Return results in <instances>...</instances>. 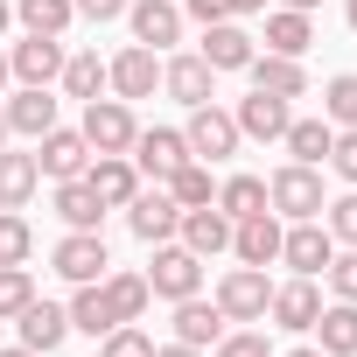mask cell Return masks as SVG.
Returning <instances> with one entry per match:
<instances>
[{"mask_svg": "<svg viewBox=\"0 0 357 357\" xmlns=\"http://www.w3.org/2000/svg\"><path fill=\"white\" fill-rule=\"evenodd\" d=\"M308 43H315V22H308V15L266 8V50H273V56H308Z\"/></svg>", "mask_w": 357, "mask_h": 357, "instance_id": "29", "label": "cell"}, {"mask_svg": "<svg viewBox=\"0 0 357 357\" xmlns=\"http://www.w3.org/2000/svg\"><path fill=\"white\" fill-rule=\"evenodd\" d=\"M322 280H329V294H336V301H357V245H343V252L322 266Z\"/></svg>", "mask_w": 357, "mask_h": 357, "instance_id": "41", "label": "cell"}, {"mask_svg": "<svg viewBox=\"0 0 357 357\" xmlns=\"http://www.w3.org/2000/svg\"><path fill=\"white\" fill-rule=\"evenodd\" d=\"M15 84V70H8V50H0V91H8Z\"/></svg>", "mask_w": 357, "mask_h": 357, "instance_id": "50", "label": "cell"}, {"mask_svg": "<svg viewBox=\"0 0 357 357\" xmlns=\"http://www.w3.org/2000/svg\"><path fill=\"white\" fill-rule=\"evenodd\" d=\"M245 77H252V91H273V98H308V63H301V56H273V50H259V56L245 63Z\"/></svg>", "mask_w": 357, "mask_h": 357, "instance_id": "22", "label": "cell"}, {"mask_svg": "<svg viewBox=\"0 0 357 357\" xmlns=\"http://www.w3.org/2000/svg\"><path fill=\"white\" fill-rule=\"evenodd\" d=\"M231 119H238V133H245V140H280V133H287V119H294V98L252 91V98H238V105H231Z\"/></svg>", "mask_w": 357, "mask_h": 357, "instance_id": "23", "label": "cell"}, {"mask_svg": "<svg viewBox=\"0 0 357 357\" xmlns=\"http://www.w3.org/2000/svg\"><path fill=\"white\" fill-rule=\"evenodd\" d=\"M280 218L273 211H259V218H238L231 225V259L238 266H280Z\"/></svg>", "mask_w": 357, "mask_h": 357, "instance_id": "17", "label": "cell"}, {"mask_svg": "<svg viewBox=\"0 0 357 357\" xmlns=\"http://www.w3.org/2000/svg\"><path fill=\"white\" fill-rule=\"evenodd\" d=\"M36 168L50 175V183H77V175L91 168V140H84L77 126H63V119H56V126L36 140Z\"/></svg>", "mask_w": 357, "mask_h": 357, "instance_id": "9", "label": "cell"}, {"mask_svg": "<svg viewBox=\"0 0 357 357\" xmlns=\"http://www.w3.org/2000/svg\"><path fill=\"white\" fill-rule=\"evenodd\" d=\"M15 29V0H0V36H8Z\"/></svg>", "mask_w": 357, "mask_h": 357, "instance_id": "48", "label": "cell"}, {"mask_svg": "<svg viewBox=\"0 0 357 357\" xmlns=\"http://www.w3.org/2000/svg\"><path fill=\"white\" fill-rule=\"evenodd\" d=\"M0 357H36V350H22V343H15V350H0Z\"/></svg>", "mask_w": 357, "mask_h": 357, "instance_id": "54", "label": "cell"}, {"mask_svg": "<svg viewBox=\"0 0 357 357\" xmlns=\"http://www.w3.org/2000/svg\"><path fill=\"white\" fill-rule=\"evenodd\" d=\"M77 133L91 140V154H126V147H133V133H140V119H133V105H126V98H112V91H105V98H91V105H84Z\"/></svg>", "mask_w": 357, "mask_h": 357, "instance_id": "6", "label": "cell"}, {"mask_svg": "<svg viewBox=\"0 0 357 357\" xmlns=\"http://www.w3.org/2000/svg\"><path fill=\"white\" fill-rule=\"evenodd\" d=\"M329 140H336V126L315 112V119H287V133H280V147H287V161H301V168H322L329 161Z\"/></svg>", "mask_w": 357, "mask_h": 357, "instance_id": "28", "label": "cell"}, {"mask_svg": "<svg viewBox=\"0 0 357 357\" xmlns=\"http://www.w3.org/2000/svg\"><path fill=\"white\" fill-rule=\"evenodd\" d=\"M329 168L357 190V126H336V140H329Z\"/></svg>", "mask_w": 357, "mask_h": 357, "instance_id": "43", "label": "cell"}, {"mask_svg": "<svg viewBox=\"0 0 357 357\" xmlns=\"http://www.w3.org/2000/svg\"><path fill=\"white\" fill-rule=\"evenodd\" d=\"M154 357H211V350H190V343H154Z\"/></svg>", "mask_w": 357, "mask_h": 357, "instance_id": "46", "label": "cell"}, {"mask_svg": "<svg viewBox=\"0 0 357 357\" xmlns=\"http://www.w3.org/2000/svg\"><path fill=\"white\" fill-rule=\"evenodd\" d=\"M315 350H322V357H357V301H322V315H315Z\"/></svg>", "mask_w": 357, "mask_h": 357, "instance_id": "27", "label": "cell"}, {"mask_svg": "<svg viewBox=\"0 0 357 357\" xmlns=\"http://www.w3.org/2000/svg\"><path fill=\"white\" fill-rule=\"evenodd\" d=\"M8 140H15V133H8V112H0V147H8Z\"/></svg>", "mask_w": 357, "mask_h": 357, "instance_id": "53", "label": "cell"}, {"mask_svg": "<svg viewBox=\"0 0 357 357\" xmlns=\"http://www.w3.org/2000/svg\"><path fill=\"white\" fill-rule=\"evenodd\" d=\"M105 294H112V315H119V322H140L147 301H154L147 273H105Z\"/></svg>", "mask_w": 357, "mask_h": 357, "instance_id": "35", "label": "cell"}, {"mask_svg": "<svg viewBox=\"0 0 357 357\" xmlns=\"http://www.w3.org/2000/svg\"><path fill=\"white\" fill-rule=\"evenodd\" d=\"M287 357H322V350H315V343H301V350H287Z\"/></svg>", "mask_w": 357, "mask_h": 357, "instance_id": "52", "label": "cell"}, {"mask_svg": "<svg viewBox=\"0 0 357 357\" xmlns=\"http://www.w3.org/2000/svg\"><path fill=\"white\" fill-rule=\"evenodd\" d=\"M315 315H322V287H315L308 273L280 280V287H273V301H266V322H273V329H287V336H308V329H315Z\"/></svg>", "mask_w": 357, "mask_h": 357, "instance_id": "10", "label": "cell"}, {"mask_svg": "<svg viewBox=\"0 0 357 357\" xmlns=\"http://www.w3.org/2000/svg\"><path fill=\"white\" fill-rule=\"evenodd\" d=\"M168 308H175V343H190V350H218V336L231 329V322H225V308H218V301H204V294L168 301Z\"/></svg>", "mask_w": 357, "mask_h": 357, "instance_id": "20", "label": "cell"}, {"mask_svg": "<svg viewBox=\"0 0 357 357\" xmlns=\"http://www.w3.org/2000/svg\"><path fill=\"white\" fill-rule=\"evenodd\" d=\"M63 98H77V105H91V98H105V56L98 50H77V56H63Z\"/></svg>", "mask_w": 357, "mask_h": 357, "instance_id": "30", "label": "cell"}, {"mask_svg": "<svg viewBox=\"0 0 357 357\" xmlns=\"http://www.w3.org/2000/svg\"><path fill=\"white\" fill-rule=\"evenodd\" d=\"M183 140H190V154H197V161H211V168H218V161H231V154L245 147L238 119H231L218 98H211V105H190V126H183Z\"/></svg>", "mask_w": 357, "mask_h": 357, "instance_id": "2", "label": "cell"}, {"mask_svg": "<svg viewBox=\"0 0 357 357\" xmlns=\"http://www.w3.org/2000/svg\"><path fill=\"white\" fill-rule=\"evenodd\" d=\"M15 22L29 36H63L77 22V8H70V0H15Z\"/></svg>", "mask_w": 357, "mask_h": 357, "instance_id": "34", "label": "cell"}, {"mask_svg": "<svg viewBox=\"0 0 357 357\" xmlns=\"http://www.w3.org/2000/svg\"><path fill=\"white\" fill-rule=\"evenodd\" d=\"M147 287H154V301H190V294H204V259L183 238H168V245H154Z\"/></svg>", "mask_w": 357, "mask_h": 357, "instance_id": "4", "label": "cell"}, {"mask_svg": "<svg viewBox=\"0 0 357 357\" xmlns=\"http://www.w3.org/2000/svg\"><path fill=\"white\" fill-rule=\"evenodd\" d=\"M98 357H154V336L140 322H119L112 336H98Z\"/></svg>", "mask_w": 357, "mask_h": 357, "instance_id": "39", "label": "cell"}, {"mask_svg": "<svg viewBox=\"0 0 357 357\" xmlns=\"http://www.w3.org/2000/svg\"><path fill=\"white\" fill-rule=\"evenodd\" d=\"M126 161L140 168V183H168V175L190 161V140H183V126H140Z\"/></svg>", "mask_w": 357, "mask_h": 357, "instance_id": "5", "label": "cell"}, {"mask_svg": "<svg viewBox=\"0 0 357 357\" xmlns=\"http://www.w3.org/2000/svg\"><path fill=\"white\" fill-rule=\"evenodd\" d=\"M280 8H294V15H315V8H322V0H280Z\"/></svg>", "mask_w": 357, "mask_h": 357, "instance_id": "49", "label": "cell"}, {"mask_svg": "<svg viewBox=\"0 0 357 357\" xmlns=\"http://www.w3.org/2000/svg\"><path fill=\"white\" fill-rule=\"evenodd\" d=\"M0 112H8V133H15V140H43V133L56 126V98H50V84H22L15 98H0Z\"/></svg>", "mask_w": 357, "mask_h": 357, "instance_id": "18", "label": "cell"}, {"mask_svg": "<svg viewBox=\"0 0 357 357\" xmlns=\"http://www.w3.org/2000/svg\"><path fill=\"white\" fill-rule=\"evenodd\" d=\"M15 329H22V350H36V357H50V350H63V336H70V308H56V301H29L22 315H15Z\"/></svg>", "mask_w": 357, "mask_h": 357, "instance_id": "19", "label": "cell"}, {"mask_svg": "<svg viewBox=\"0 0 357 357\" xmlns=\"http://www.w3.org/2000/svg\"><path fill=\"white\" fill-rule=\"evenodd\" d=\"M322 225H329L336 245H357V190H343L336 204H322Z\"/></svg>", "mask_w": 357, "mask_h": 357, "instance_id": "40", "label": "cell"}, {"mask_svg": "<svg viewBox=\"0 0 357 357\" xmlns=\"http://www.w3.org/2000/svg\"><path fill=\"white\" fill-rule=\"evenodd\" d=\"M211 357H273V343H266V329H225Z\"/></svg>", "mask_w": 357, "mask_h": 357, "instance_id": "42", "label": "cell"}, {"mask_svg": "<svg viewBox=\"0 0 357 357\" xmlns=\"http://www.w3.org/2000/svg\"><path fill=\"white\" fill-rule=\"evenodd\" d=\"M70 8H77L84 22H119V15L133 8V0H70Z\"/></svg>", "mask_w": 357, "mask_h": 357, "instance_id": "45", "label": "cell"}, {"mask_svg": "<svg viewBox=\"0 0 357 357\" xmlns=\"http://www.w3.org/2000/svg\"><path fill=\"white\" fill-rule=\"evenodd\" d=\"M161 91H168L175 105H183V112H190V105H211V98H218V70H211L197 50H183V56H161Z\"/></svg>", "mask_w": 357, "mask_h": 357, "instance_id": "11", "label": "cell"}, {"mask_svg": "<svg viewBox=\"0 0 357 357\" xmlns=\"http://www.w3.org/2000/svg\"><path fill=\"white\" fill-rule=\"evenodd\" d=\"M161 190H168L175 204H183V211H197V204H218V183H211V161H197V154H190L183 168H175V175H168Z\"/></svg>", "mask_w": 357, "mask_h": 357, "instance_id": "33", "label": "cell"}, {"mask_svg": "<svg viewBox=\"0 0 357 357\" xmlns=\"http://www.w3.org/2000/svg\"><path fill=\"white\" fill-rule=\"evenodd\" d=\"M70 329H77V336H112V329H119L105 280H77V294H70Z\"/></svg>", "mask_w": 357, "mask_h": 357, "instance_id": "26", "label": "cell"}, {"mask_svg": "<svg viewBox=\"0 0 357 357\" xmlns=\"http://www.w3.org/2000/svg\"><path fill=\"white\" fill-rule=\"evenodd\" d=\"M29 252H36V225L22 211H0V266H29Z\"/></svg>", "mask_w": 357, "mask_h": 357, "instance_id": "37", "label": "cell"}, {"mask_svg": "<svg viewBox=\"0 0 357 357\" xmlns=\"http://www.w3.org/2000/svg\"><path fill=\"white\" fill-rule=\"evenodd\" d=\"M175 238H183L197 259H218V252H231V218H225L218 204H197V211H183Z\"/></svg>", "mask_w": 357, "mask_h": 357, "instance_id": "21", "label": "cell"}, {"mask_svg": "<svg viewBox=\"0 0 357 357\" xmlns=\"http://www.w3.org/2000/svg\"><path fill=\"white\" fill-rule=\"evenodd\" d=\"M231 15L245 22V15H266V0H231Z\"/></svg>", "mask_w": 357, "mask_h": 357, "instance_id": "47", "label": "cell"}, {"mask_svg": "<svg viewBox=\"0 0 357 357\" xmlns=\"http://www.w3.org/2000/svg\"><path fill=\"white\" fill-rule=\"evenodd\" d=\"M211 301L225 308V322H266L273 280H266V266H225V273H218V294H211Z\"/></svg>", "mask_w": 357, "mask_h": 357, "instance_id": "3", "label": "cell"}, {"mask_svg": "<svg viewBox=\"0 0 357 357\" xmlns=\"http://www.w3.org/2000/svg\"><path fill=\"white\" fill-rule=\"evenodd\" d=\"M126 29H133V43H147L154 56L175 50V43H183V0H133V8H126Z\"/></svg>", "mask_w": 357, "mask_h": 357, "instance_id": "13", "label": "cell"}, {"mask_svg": "<svg viewBox=\"0 0 357 357\" xmlns=\"http://www.w3.org/2000/svg\"><path fill=\"white\" fill-rule=\"evenodd\" d=\"M343 22H350V29H357V0H343Z\"/></svg>", "mask_w": 357, "mask_h": 357, "instance_id": "51", "label": "cell"}, {"mask_svg": "<svg viewBox=\"0 0 357 357\" xmlns=\"http://www.w3.org/2000/svg\"><path fill=\"white\" fill-rule=\"evenodd\" d=\"M56 218H63L70 231H98L105 204H98V190L84 183V175H77V183H56Z\"/></svg>", "mask_w": 357, "mask_h": 357, "instance_id": "32", "label": "cell"}, {"mask_svg": "<svg viewBox=\"0 0 357 357\" xmlns=\"http://www.w3.org/2000/svg\"><path fill=\"white\" fill-rule=\"evenodd\" d=\"M197 56L225 77V70H245V63L259 56V43H252V29H245V22H211V29H204V43H197Z\"/></svg>", "mask_w": 357, "mask_h": 357, "instance_id": "16", "label": "cell"}, {"mask_svg": "<svg viewBox=\"0 0 357 357\" xmlns=\"http://www.w3.org/2000/svg\"><path fill=\"white\" fill-rule=\"evenodd\" d=\"M105 91L126 98V105H133V98H154V91H161V56H154L147 43H126L119 56H105Z\"/></svg>", "mask_w": 357, "mask_h": 357, "instance_id": "8", "label": "cell"}, {"mask_svg": "<svg viewBox=\"0 0 357 357\" xmlns=\"http://www.w3.org/2000/svg\"><path fill=\"white\" fill-rule=\"evenodd\" d=\"M50 266L77 287V280H105L112 252H105V238H98V231H63V238H56V252H50Z\"/></svg>", "mask_w": 357, "mask_h": 357, "instance_id": "15", "label": "cell"}, {"mask_svg": "<svg viewBox=\"0 0 357 357\" xmlns=\"http://www.w3.org/2000/svg\"><path fill=\"white\" fill-rule=\"evenodd\" d=\"M322 119L329 126H357V70H336L322 84Z\"/></svg>", "mask_w": 357, "mask_h": 357, "instance_id": "36", "label": "cell"}, {"mask_svg": "<svg viewBox=\"0 0 357 357\" xmlns=\"http://www.w3.org/2000/svg\"><path fill=\"white\" fill-rule=\"evenodd\" d=\"M8 70H15V84H56L63 77V36H22V43H8Z\"/></svg>", "mask_w": 357, "mask_h": 357, "instance_id": "14", "label": "cell"}, {"mask_svg": "<svg viewBox=\"0 0 357 357\" xmlns=\"http://www.w3.org/2000/svg\"><path fill=\"white\" fill-rule=\"evenodd\" d=\"M218 211H225L231 225L273 211V204H266V175H225V183H218Z\"/></svg>", "mask_w": 357, "mask_h": 357, "instance_id": "31", "label": "cell"}, {"mask_svg": "<svg viewBox=\"0 0 357 357\" xmlns=\"http://www.w3.org/2000/svg\"><path fill=\"white\" fill-rule=\"evenodd\" d=\"M329 259H336V238H329V225H322V218H301V225H287V231H280V266H294V273H308V280H315Z\"/></svg>", "mask_w": 357, "mask_h": 357, "instance_id": "12", "label": "cell"}, {"mask_svg": "<svg viewBox=\"0 0 357 357\" xmlns=\"http://www.w3.org/2000/svg\"><path fill=\"white\" fill-rule=\"evenodd\" d=\"M183 22L211 29V22H238V15H231V0H183Z\"/></svg>", "mask_w": 357, "mask_h": 357, "instance_id": "44", "label": "cell"}, {"mask_svg": "<svg viewBox=\"0 0 357 357\" xmlns=\"http://www.w3.org/2000/svg\"><path fill=\"white\" fill-rule=\"evenodd\" d=\"M266 204H273V218L280 225H301V218H322V168H301V161H280L273 175H266Z\"/></svg>", "mask_w": 357, "mask_h": 357, "instance_id": "1", "label": "cell"}, {"mask_svg": "<svg viewBox=\"0 0 357 357\" xmlns=\"http://www.w3.org/2000/svg\"><path fill=\"white\" fill-rule=\"evenodd\" d=\"M43 190V168L36 154H15V147H0V211H29Z\"/></svg>", "mask_w": 357, "mask_h": 357, "instance_id": "25", "label": "cell"}, {"mask_svg": "<svg viewBox=\"0 0 357 357\" xmlns=\"http://www.w3.org/2000/svg\"><path fill=\"white\" fill-rule=\"evenodd\" d=\"M175 225H183V204H175L161 183H140V190H133V204H126V231H133L140 245H168V238H175Z\"/></svg>", "mask_w": 357, "mask_h": 357, "instance_id": "7", "label": "cell"}, {"mask_svg": "<svg viewBox=\"0 0 357 357\" xmlns=\"http://www.w3.org/2000/svg\"><path fill=\"white\" fill-rule=\"evenodd\" d=\"M29 301H36V280H29V266H0V322H15Z\"/></svg>", "mask_w": 357, "mask_h": 357, "instance_id": "38", "label": "cell"}, {"mask_svg": "<svg viewBox=\"0 0 357 357\" xmlns=\"http://www.w3.org/2000/svg\"><path fill=\"white\" fill-rule=\"evenodd\" d=\"M84 183L98 190V204H105V211H126V204H133V190H140V168H133L126 154H91Z\"/></svg>", "mask_w": 357, "mask_h": 357, "instance_id": "24", "label": "cell"}]
</instances>
